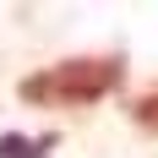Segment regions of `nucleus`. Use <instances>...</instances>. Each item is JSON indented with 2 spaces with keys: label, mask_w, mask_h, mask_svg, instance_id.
<instances>
[{
  "label": "nucleus",
  "mask_w": 158,
  "mask_h": 158,
  "mask_svg": "<svg viewBox=\"0 0 158 158\" xmlns=\"http://www.w3.org/2000/svg\"><path fill=\"white\" fill-rule=\"evenodd\" d=\"M126 82V60L120 55H77V60L44 65L33 77L16 82V93L27 104H49V109H71V104H98Z\"/></svg>",
  "instance_id": "nucleus-1"
},
{
  "label": "nucleus",
  "mask_w": 158,
  "mask_h": 158,
  "mask_svg": "<svg viewBox=\"0 0 158 158\" xmlns=\"http://www.w3.org/2000/svg\"><path fill=\"white\" fill-rule=\"evenodd\" d=\"M131 120H136L142 131H158V87H153V93H142L136 104H131Z\"/></svg>",
  "instance_id": "nucleus-3"
},
{
  "label": "nucleus",
  "mask_w": 158,
  "mask_h": 158,
  "mask_svg": "<svg viewBox=\"0 0 158 158\" xmlns=\"http://www.w3.org/2000/svg\"><path fill=\"white\" fill-rule=\"evenodd\" d=\"M60 142V136H55V131H44V136H16V131H6V136H0V158H49V147Z\"/></svg>",
  "instance_id": "nucleus-2"
}]
</instances>
